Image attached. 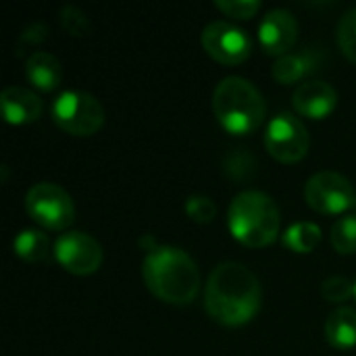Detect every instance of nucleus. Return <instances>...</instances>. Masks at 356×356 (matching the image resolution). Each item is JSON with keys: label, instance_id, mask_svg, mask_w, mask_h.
I'll return each instance as SVG.
<instances>
[{"label": "nucleus", "instance_id": "1", "mask_svg": "<svg viewBox=\"0 0 356 356\" xmlns=\"http://www.w3.org/2000/svg\"><path fill=\"white\" fill-rule=\"evenodd\" d=\"M263 290L257 275L242 263L217 265L204 286V309L225 327L246 325L261 311Z\"/></svg>", "mask_w": 356, "mask_h": 356}, {"label": "nucleus", "instance_id": "2", "mask_svg": "<svg viewBox=\"0 0 356 356\" xmlns=\"http://www.w3.org/2000/svg\"><path fill=\"white\" fill-rule=\"evenodd\" d=\"M142 275L146 288L169 305H190L200 292L198 265L188 252L175 246H156L146 252Z\"/></svg>", "mask_w": 356, "mask_h": 356}, {"label": "nucleus", "instance_id": "3", "mask_svg": "<svg viewBox=\"0 0 356 356\" xmlns=\"http://www.w3.org/2000/svg\"><path fill=\"white\" fill-rule=\"evenodd\" d=\"M232 236L250 248H265L280 236L282 217L273 198L259 190H246L234 196L227 211Z\"/></svg>", "mask_w": 356, "mask_h": 356}, {"label": "nucleus", "instance_id": "4", "mask_svg": "<svg viewBox=\"0 0 356 356\" xmlns=\"http://www.w3.org/2000/svg\"><path fill=\"white\" fill-rule=\"evenodd\" d=\"M213 113L223 129L244 136L261 127L267 115V104L252 81L229 75L221 79L213 92Z\"/></svg>", "mask_w": 356, "mask_h": 356}, {"label": "nucleus", "instance_id": "5", "mask_svg": "<svg viewBox=\"0 0 356 356\" xmlns=\"http://www.w3.org/2000/svg\"><path fill=\"white\" fill-rule=\"evenodd\" d=\"M54 123L71 136H94L104 125V106L100 100L81 90H67L52 102Z\"/></svg>", "mask_w": 356, "mask_h": 356}, {"label": "nucleus", "instance_id": "6", "mask_svg": "<svg viewBox=\"0 0 356 356\" xmlns=\"http://www.w3.org/2000/svg\"><path fill=\"white\" fill-rule=\"evenodd\" d=\"M27 215L46 229H67L75 221V204L69 192L50 181H40L31 186L25 194Z\"/></svg>", "mask_w": 356, "mask_h": 356}, {"label": "nucleus", "instance_id": "7", "mask_svg": "<svg viewBox=\"0 0 356 356\" xmlns=\"http://www.w3.org/2000/svg\"><path fill=\"white\" fill-rule=\"evenodd\" d=\"M309 144V129L298 115L284 111L269 121L265 131V146L275 161L294 165L307 156Z\"/></svg>", "mask_w": 356, "mask_h": 356}, {"label": "nucleus", "instance_id": "8", "mask_svg": "<svg viewBox=\"0 0 356 356\" xmlns=\"http://www.w3.org/2000/svg\"><path fill=\"white\" fill-rule=\"evenodd\" d=\"M307 204L321 215H342L356 209V190L342 173L319 171L305 186Z\"/></svg>", "mask_w": 356, "mask_h": 356}, {"label": "nucleus", "instance_id": "9", "mask_svg": "<svg viewBox=\"0 0 356 356\" xmlns=\"http://www.w3.org/2000/svg\"><path fill=\"white\" fill-rule=\"evenodd\" d=\"M200 42L207 54L221 65H240L252 52L250 35L229 21L209 23L200 33Z\"/></svg>", "mask_w": 356, "mask_h": 356}, {"label": "nucleus", "instance_id": "10", "mask_svg": "<svg viewBox=\"0 0 356 356\" xmlns=\"http://www.w3.org/2000/svg\"><path fill=\"white\" fill-rule=\"evenodd\" d=\"M56 261L73 275H90L102 265V246L83 232H67L54 242Z\"/></svg>", "mask_w": 356, "mask_h": 356}, {"label": "nucleus", "instance_id": "11", "mask_svg": "<svg viewBox=\"0 0 356 356\" xmlns=\"http://www.w3.org/2000/svg\"><path fill=\"white\" fill-rule=\"evenodd\" d=\"M259 40L267 54L271 56H284L292 50V46L298 40V21L296 17L286 8H273L269 10L259 27Z\"/></svg>", "mask_w": 356, "mask_h": 356}, {"label": "nucleus", "instance_id": "12", "mask_svg": "<svg viewBox=\"0 0 356 356\" xmlns=\"http://www.w3.org/2000/svg\"><path fill=\"white\" fill-rule=\"evenodd\" d=\"M292 102L298 115L307 119H325L338 106V92L323 79H309L294 90Z\"/></svg>", "mask_w": 356, "mask_h": 356}, {"label": "nucleus", "instance_id": "13", "mask_svg": "<svg viewBox=\"0 0 356 356\" xmlns=\"http://www.w3.org/2000/svg\"><path fill=\"white\" fill-rule=\"evenodd\" d=\"M2 117L13 125L33 123L44 113V102L38 94L21 86H8L0 92Z\"/></svg>", "mask_w": 356, "mask_h": 356}, {"label": "nucleus", "instance_id": "14", "mask_svg": "<svg viewBox=\"0 0 356 356\" xmlns=\"http://www.w3.org/2000/svg\"><path fill=\"white\" fill-rule=\"evenodd\" d=\"M325 63V52L321 48H302L298 52H288L284 56H280L273 63V77L275 81L290 86L296 83L300 79H305L307 75L319 71Z\"/></svg>", "mask_w": 356, "mask_h": 356}, {"label": "nucleus", "instance_id": "15", "mask_svg": "<svg viewBox=\"0 0 356 356\" xmlns=\"http://www.w3.org/2000/svg\"><path fill=\"white\" fill-rule=\"evenodd\" d=\"M25 75L33 88H38L42 92H52L63 81V67L54 54L38 50V52H31L27 56Z\"/></svg>", "mask_w": 356, "mask_h": 356}, {"label": "nucleus", "instance_id": "16", "mask_svg": "<svg viewBox=\"0 0 356 356\" xmlns=\"http://www.w3.org/2000/svg\"><path fill=\"white\" fill-rule=\"evenodd\" d=\"M325 338L338 350H350L356 346V309L340 307L330 313L325 321Z\"/></svg>", "mask_w": 356, "mask_h": 356}, {"label": "nucleus", "instance_id": "17", "mask_svg": "<svg viewBox=\"0 0 356 356\" xmlns=\"http://www.w3.org/2000/svg\"><path fill=\"white\" fill-rule=\"evenodd\" d=\"M321 242V227L313 221H298L292 223L284 232V246L298 254L313 252Z\"/></svg>", "mask_w": 356, "mask_h": 356}, {"label": "nucleus", "instance_id": "18", "mask_svg": "<svg viewBox=\"0 0 356 356\" xmlns=\"http://www.w3.org/2000/svg\"><path fill=\"white\" fill-rule=\"evenodd\" d=\"M13 248L17 257H21L27 263H40L48 257L50 252V240L42 229H23L17 234Z\"/></svg>", "mask_w": 356, "mask_h": 356}, {"label": "nucleus", "instance_id": "19", "mask_svg": "<svg viewBox=\"0 0 356 356\" xmlns=\"http://www.w3.org/2000/svg\"><path fill=\"white\" fill-rule=\"evenodd\" d=\"M332 246L340 254L356 252V213H348L340 217L332 225Z\"/></svg>", "mask_w": 356, "mask_h": 356}, {"label": "nucleus", "instance_id": "20", "mask_svg": "<svg viewBox=\"0 0 356 356\" xmlns=\"http://www.w3.org/2000/svg\"><path fill=\"white\" fill-rule=\"evenodd\" d=\"M254 169H257V159L244 148H234L223 159V171L236 181H244L252 177Z\"/></svg>", "mask_w": 356, "mask_h": 356}, {"label": "nucleus", "instance_id": "21", "mask_svg": "<svg viewBox=\"0 0 356 356\" xmlns=\"http://www.w3.org/2000/svg\"><path fill=\"white\" fill-rule=\"evenodd\" d=\"M338 44L344 56L356 65V6L350 8L338 23Z\"/></svg>", "mask_w": 356, "mask_h": 356}, {"label": "nucleus", "instance_id": "22", "mask_svg": "<svg viewBox=\"0 0 356 356\" xmlns=\"http://www.w3.org/2000/svg\"><path fill=\"white\" fill-rule=\"evenodd\" d=\"M60 25L67 33L75 35V38H81V35H88L92 31V25H90V19L88 15L73 6V4H65L60 8Z\"/></svg>", "mask_w": 356, "mask_h": 356}, {"label": "nucleus", "instance_id": "23", "mask_svg": "<svg viewBox=\"0 0 356 356\" xmlns=\"http://www.w3.org/2000/svg\"><path fill=\"white\" fill-rule=\"evenodd\" d=\"M321 296L327 302H334V305L346 302L350 296H355V284L348 277H342V275L327 277L321 284Z\"/></svg>", "mask_w": 356, "mask_h": 356}, {"label": "nucleus", "instance_id": "24", "mask_svg": "<svg viewBox=\"0 0 356 356\" xmlns=\"http://www.w3.org/2000/svg\"><path fill=\"white\" fill-rule=\"evenodd\" d=\"M186 215L196 223H211L217 217V207L209 196L194 194L186 200Z\"/></svg>", "mask_w": 356, "mask_h": 356}, {"label": "nucleus", "instance_id": "25", "mask_svg": "<svg viewBox=\"0 0 356 356\" xmlns=\"http://www.w3.org/2000/svg\"><path fill=\"white\" fill-rule=\"evenodd\" d=\"M215 6L227 17H234L240 21L252 19L261 10L259 0H215Z\"/></svg>", "mask_w": 356, "mask_h": 356}, {"label": "nucleus", "instance_id": "26", "mask_svg": "<svg viewBox=\"0 0 356 356\" xmlns=\"http://www.w3.org/2000/svg\"><path fill=\"white\" fill-rule=\"evenodd\" d=\"M48 38V27L44 23H31L27 29H23V33L19 35V54L23 52V48L27 46H38L40 42H44Z\"/></svg>", "mask_w": 356, "mask_h": 356}, {"label": "nucleus", "instance_id": "27", "mask_svg": "<svg viewBox=\"0 0 356 356\" xmlns=\"http://www.w3.org/2000/svg\"><path fill=\"white\" fill-rule=\"evenodd\" d=\"M355 298H356V282H355Z\"/></svg>", "mask_w": 356, "mask_h": 356}]
</instances>
